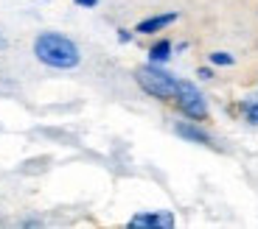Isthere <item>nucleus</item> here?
<instances>
[{"instance_id": "1", "label": "nucleus", "mask_w": 258, "mask_h": 229, "mask_svg": "<svg viewBox=\"0 0 258 229\" xmlns=\"http://www.w3.org/2000/svg\"><path fill=\"white\" fill-rule=\"evenodd\" d=\"M34 56L42 64H48V67H56V70H71V67L79 64V59H82L73 39L62 37V34H53V31H45L37 37V42H34Z\"/></svg>"}, {"instance_id": "2", "label": "nucleus", "mask_w": 258, "mask_h": 229, "mask_svg": "<svg viewBox=\"0 0 258 229\" xmlns=\"http://www.w3.org/2000/svg\"><path fill=\"white\" fill-rule=\"evenodd\" d=\"M135 78H138V84L146 89L149 95L160 98V101H168V98L177 95V78L171 76V73L160 70L155 62L138 67V70H135Z\"/></svg>"}, {"instance_id": "3", "label": "nucleus", "mask_w": 258, "mask_h": 229, "mask_svg": "<svg viewBox=\"0 0 258 229\" xmlns=\"http://www.w3.org/2000/svg\"><path fill=\"white\" fill-rule=\"evenodd\" d=\"M174 101H177V106H180V112H185L188 118H194V121H202V118L208 114L205 98H202V92L194 87L191 81H177Z\"/></svg>"}, {"instance_id": "4", "label": "nucleus", "mask_w": 258, "mask_h": 229, "mask_svg": "<svg viewBox=\"0 0 258 229\" xmlns=\"http://www.w3.org/2000/svg\"><path fill=\"white\" fill-rule=\"evenodd\" d=\"M129 226L132 229H168L174 226V215L171 212H141V215H135L132 221H129Z\"/></svg>"}, {"instance_id": "5", "label": "nucleus", "mask_w": 258, "mask_h": 229, "mask_svg": "<svg viewBox=\"0 0 258 229\" xmlns=\"http://www.w3.org/2000/svg\"><path fill=\"white\" fill-rule=\"evenodd\" d=\"M174 20H177V14H157V17L141 20L135 31H138V34H157V31H163L166 26H171Z\"/></svg>"}, {"instance_id": "6", "label": "nucleus", "mask_w": 258, "mask_h": 229, "mask_svg": "<svg viewBox=\"0 0 258 229\" xmlns=\"http://www.w3.org/2000/svg\"><path fill=\"white\" fill-rule=\"evenodd\" d=\"M174 132L180 134V137H185V140H191V143H208V140H211V137H208L202 129H197L194 123H177Z\"/></svg>"}, {"instance_id": "7", "label": "nucleus", "mask_w": 258, "mask_h": 229, "mask_svg": "<svg viewBox=\"0 0 258 229\" xmlns=\"http://www.w3.org/2000/svg\"><path fill=\"white\" fill-rule=\"evenodd\" d=\"M149 56H152V62H155V64L166 62V59L171 56V42H166V39H163V42H157L155 48L149 51Z\"/></svg>"}, {"instance_id": "8", "label": "nucleus", "mask_w": 258, "mask_h": 229, "mask_svg": "<svg viewBox=\"0 0 258 229\" xmlns=\"http://www.w3.org/2000/svg\"><path fill=\"white\" fill-rule=\"evenodd\" d=\"M244 112H247V121H250V123H258V103L247 101L244 103Z\"/></svg>"}, {"instance_id": "9", "label": "nucleus", "mask_w": 258, "mask_h": 229, "mask_svg": "<svg viewBox=\"0 0 258 229\" xmlns=\"http://www.w3.org/2000/svg\"><path fill=\"white\" fill-rule=\"evenodd\" d=\"M211 62L213 64H233V56H230V53H211Z\"/></svg>"}, {"instance_id": "10", "label": "nucleus", "mask_w": 258, "mask_h": 229, "mask_svg": "<svg viewBox=\"0 0 258 229\" xmlns=\"http://www.w3.org/2000/svg\"><path fill=\"white\" fill-rule=\"evenodd\" d=\"M76 3H79V6H87V9H90V6H96L98 0H76Z\"/></svg>"}]
</instances>
